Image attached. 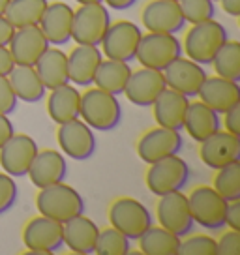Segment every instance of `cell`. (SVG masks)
<instances>
[{"mask_svg":"<svg viewBox=\"0 0 240 255\" xmlns=\"http://www.w3.org/2000/svg\"><path fill=\"white\" fill-rule=\"evenodd\" d=\"M227 40H229V32L224 24L214 19H208L203 23L192 24V28L186 32L182 53H186L193 62L208 66L212 64L216 53Z\"/></svg>","mask_w":240,"mask_h":255,"instance_id":"6da1fadb","label":"cell"},{"mask_svg":"<svg viewBox=\"0 0 240 255\" xmlns=\"http://www.w3.org/2000/svg\"><path fill=\"white\" fill-rule=\"evenodd\" d=\"M36 208L41 216L66 223L85 212V199L73 186H68L62 180L41 188L36 197Z\"/></svg>","mask_w":240,"mask_h":255,"instance_id":"7a4b0ae2","label":"cell"},{"mask_svg":"<svg viewBox=\"0 0 240 255\" xmlns=\"http://www.w3.org/2000/svg\"><path fill=\"white\" fill-rule=\"evenodd\" d=\"M79 117L92 129L111 131L122 120V107L115 94H109L102 88H88L81 94Z\"/></svg>","mask_w":240,"mask_h":255,"instance_id":"3957f363","label":"cell"},{"mask_svg":"<svg viewBox=\"0 0 240 255\" xmlns=\"http://www.w3.org/2000/svg\"><path fill=\"white\" fill-rule=\"evenodd\" d=\"M111 24L109 9L104 2L94 4H79V8L73 9L72 40L77 45H100L104 40L105 32Z\"/></svg>","mask_w":240,"mask_h":255,"instance_id":"277c9868","label":"cell"},{"mask_svg":"<svg viewBox=\"0 0 240 255\" xmlns=\"http://www.w3.org/2000/svg\"><path fill=\"white\" fill-rule=\"evenodd\" d=\"M182 56V43L175 34L146 32L141 36L135 58L143 68L163 72L175 58Z\"/></svg>","mask_w":240,"mask_h":255,"instance_id":"5b68a950","label":"cell"},{"mask_svg":"<svg viewBox=\"0 0 240 255\" xmlns=\"http://www.w3.org/2000/svg\"><path fill=\"white\" fill-rule=\"evenodd\" d=\"M227 203L229 201L224 199L212 186H197L188 195L193 223L207 231H220L225 227Z\"/></svg>","mask_w":240,"mask_h":255,"instance_id":"8992f818","label":"cell"},{"mask_svg":"<svg viewBox=\"0 0 240 255\" xmlns=\"http://www.w3.org/2000/svg\"><path fill=\"white\" fill-rule=\"evenodd\" d=\"M190 167L178 154H171L154 163H148L146 171V188L154 195H165L171 191H180L188 184Z\"/></svg>","mask_w":240,"mask_h":255,"instance_id":"52a82bcc","label":"cell"},{"mask_svg":"<svg viewBox=\"0 0 240 255\" xmlns=\"http://www.w3.org/2000/svg\"><path fill=\"white\" fill-rule=\"evenodd\" d=\"M111 227L119 229L129 240H137L150 225H154L150 210L133 197H119L109 207Z\"/></svg>","mask_w":240,"mask_h":255,"instance_id":"ba28073f","label":"cell"},{"mask_svg":"<svg viewBox=\"0 0 240 255\" xmlns=\"http://www.w3.org/2000/svg\"><path fill=\"white\" fill-rule=\"evenodd\" d=\"M143 32L133 21L120 19L111 23L102 40V53L105 58L120 60V62H131L135 58L137 47L141 41Z\"/></svg>","mask_w":240,"mask_h":255,"instance_id":"9c48e42d","label":"cell"},{"mask_svg":"<svg viewBox=\"0 0 240 255\" xmlns=\"http://www.w3.org/2000/svg\"><path fill=\"white\" fill-rule=\"evenodd\" d=\"M64 225L47 216H36L24 225L23 244L30 254L49 255L64 246Z\"/></svg>","mask_w":240,"mask_h":255,"instance_id":"30bf717a","label":"cell"},{"mask_svg":"<svg viewBox=\"0 0 240 255\" xmlns=\"http://www.w3.org/2000/svg\"><path fill=\"white\" fill-rule=\"evenodd\" d=\"M156 216L161 227L175 233L176 237L184 239L193 229V218L188 205V195L180 191H171L165 195H160V201L156 205Z\"/></svg>","mask_w":240,"mask_h":255,"instance_id":"8fae6325","label":"cell"},{"mask_svg":"<svg viewBox=\"0 0 240 255\" xmlns=\"http://www.w3.org/2000/svg\"><path fill=\"white\" fill-rule=\"evenodd\" d=\"M56 141L60 144V150L64 152V156H70L75 161L92 158L96 150V137L92 128L85 120L79 119L58 124Z\"/></svg>","mask_w":240,"mask_h":255,"instance_id":"7c38bea8","label":"cell"},{"mask_svg":"<svg viewBox=\"0 0 240 255\" xmlns=\"http://www.w3.org/2000/svg\"><path fill=\"white\" fill-rule=\"evenodd\" d=\"M38 154V144L26 133H13L0 146V167L9 176H24Z\"/></svg>","mask_w":240,"mask_h":255,"instance_id":"4fadbf2b","label":"cell"},{"mask_svg":"<svg viewBox=\"0 0 240 255\" xmlns=\"http://www.w3.org/2000/svg\"><path fill=\"white\" fill-rule=\"evenodd\" d=\"M184 139L180 131L158 126L152 128L137 141V156L144 163H154L161 158H167L171 154H178L182 150Z\"/></svg>","mask_w":240,"mask_h":255,"instance_id":"5bb4252c","label":"cell"},{"mask_svg":"<svg viewBox=\"0 0 240 255\" xmlns=\"http://www.w3.org/2000/svg\"><path fill=\"white\" fill-rule=\"evenodd\" d=\"M167 88L163 72L150 70V68H139L131 72L126 88L122 94L129 100V104L137 107H152L156 98Z\"/></svg>","mask_w":240,"mask_h":255,"instance_id":"9a60e30c","label":"cell"},{"mask_svg":"<svg viewBox=\"0 0 240 255\" xmlns=\"http://www.w3.org/2000/svg\"><path fill=\"white\" fill-rule=\"evenodd\" d=\"M163 77H165L167 88H173L176 92L192 98L199 94L201 85L205 83L208 75L201 64L193 62L188 56L186 58L178 56L163 70Z\"/></svg>","mask_w":240,"mask_h":255,"instance_id":"2e32d148","label":"cell"},{"mask_svg":"<svg viewBox=\"0 0 240 255\" xmlns=\"http://www.w3.org/2000/svg\"><path fill=\"white\" fill-rule=\"evenodd\" d=\"M199 144L201 161L212 171L229 165L233 161H240V137L225 129H218L216 133H212Z\"/></svg>","mask_w":240,"mask_h":255,"instance_id":"e0dca14e","label":"cell"},{"mask_svg":"<svg viewBox=\"0 0 240 255\" xmlns=\"http://www.w3.org/2000/svg\"><path fill=\"white\" fill-rule=\"evenodd\" d=\"M47 47L49 41L41 32L40 24L15 28L8 43L9 55L17 66H34Z\"/></svg>","mask_w":240,"mask_h":255,"instance_id":"ac0fdd59","label":"cell"},{"mask_svg":"<svg viewBox=\"0 0 240 255\" xmlns=\"http://www.w3.org/2000/svg\"><path fill=\"white\" fill-rule=\"evenodd\" d=\"M141 21L148 32H161V34H178L186 24L180 6L175 0L148 2L143 8Z\"/></svg>","mask_w":240,"mask_h":255,"instance_id":"d6986e66","label":"cell"},{"mask_svg":"<svg viewBox=\"0 0 240 255\" xmlns=\"http://www.w3.org/2000/svg\"><path fill=\"white\" fill-rule=\"evenodd\" d=\"M26 175L30 176V182L38 190H41L51 184L62 182L68 175V163L58 150H53V148H45L41 152L38 150Z\"/></svg>","mask_w":240,"mask_h":255,"instance_id":"ffe728a7","label":"cell"},{"mask_svg":"<svg viewBox=\"0 0 240 255\" xmlns=\"http://www.w3.org/2000/svg\"><path fill=\"white\" fill-rule=\"evenodd\" d=\"M73 8L66 2L47 4L40 21V28L45 34L49 45H64L72 40Z\"/></svg>","mask_w":240,"mask_h":255,"instance_id":"44dd1931","label":"cell"},{"mask_svg":"<svg viewBox=\"0 0 240 255\" xmlns=\"http://www.w3.org/2000/svg\"><path fill=\"white\" fill-rule=\"evenodd\" d=\"M188 105H190V98L188 96L180 94V92H176L173 88H165L152 104L154 120L158 122V126L180 131L184 128Z\"/></svg>","mask_w":240,"mask_h":255,"instance_id":"7402d4cb","label":"cell"},{"mask_svg":"<svg viewBox=\"0 0 240 255\" xmlns=\"http://www.w3.org/2000/svg\"><path fill=\"white\" fill-rule=\"evenodd\" d=\"M102 60L104 53L96 45H75V49L68 55L70 81L77 87H90Z\"/></svg>","mask_w":240,"mask_h":255,"instance_id":"603a6c76","label":"cell"},{"mask_svg":"<svg viewBox=\"0 0 240 255\" xmlns=\"http://www.w3.org/2000/svg\"><path fill=\"white\" fill-rule=\"evenodd\" d=\"M201 102L207 104L216 113H225L233 105L240 104V87L237 81L224 79L220 75L207 77L201 85L199 94Z\"/></svg>","mask_w":240,"mask_h":255,"instance_id":"cb8c5ba5","label":"cell"},{"mask_svg":"<svg viewBox=\"0 0 240 255\" xmlns=\"http://www.w3.org/2000/svg\"><path fill=\"white\" fill-rule=\"evenodd\" d=\"M64 225V246L77 255H90L94 254L96 240L100 235V227L92 222L88 216H75L68 220Z\"/></svg>","mask_w":240,"mask_h":255,"instance_id":"d4e9b609","label":"cell"},{"mask_svg":"<svg viewBox=\"0 0 240 255\" xmlns=\"http://www.w3.org/2000/svg\"><path fill=\"white\" fill-rule=\"evenodd\" d=\"M34 70L41 79L45 90H53L70 83L68 75V55L58 47H47L45 53L34 64Z\"/></svg>","mask_w":240,"mask_h":255,"instance_id":"484cf974","label":"cell"},{"mask_svg":"<svg viewBox=\"0 0 240 255\" xmlns=\"http://www.w3.org/2000/svg\"><path fill=\"white\" fill-rule=\"evenodd\" d=\"M220 113L210 109L207 104L203 102H190L188 105V113L184 119V129L193 141L203 143L205 139L216 133L218 129H222V122H220Z\"/></svg>","mask_w":240,"mask_h":255,"instance_id":"4316f807","label":"cell"},{"mask_svg":"<svg viewBox=\"0 0 240 255\" xmlns=\"http://www.w3.org/2000/svg\"><path fill=\"white\" fill-rule=\"evenodd\" d=\"M79 109L81 92L70 83L53 88L47 96V113L55 124H64L73 119H79Z\"/></svg>","mask_w":240,"mask_h":255,"instance_id":"83f0119b","label":"cell"},{"mask_svg":"<svg viewBox=\"0 0 240 255\" xmlns=\"http://www.w3.org/2000/svg\"><path fill=\"white\" fill-rule=\"evenodd\" d=\"M8 81L17 100H23L26 104H36L45 98V87L34 66H13V70L8 73Z\"/></svg>","mask_w":240,"mask_h":255,"instance_id":"f1b7e54d","label":"cell"},{"mask_svg":"<svg viewBox=\"0 0 240 255\" xmlns=\"http://www.w3.org/2000/svg\"><path fill=\"white\" fill-rule=\"evenodd\" d=\"M131 72L133 70L128 62L105 58L98 66V72L94 75V85L105 92H109V94L120 96L126 88V83H128Z\"/></svg>","mask_w":240,"mask_h":255,"instance_id":"f546056e","label":"cell"},{"mask_svg":"<svg viewBox=\"0 0 240 255\" xmlns=\"http://www.w3.org/2000/svg\"><path fill=\"white\" fill-rule=\"evenodd\" d=\"M139 250L144 255H176L180 246V237L167 231L165 227L150 225L146 231L137 239Z\"/></svg>","mask_w":240,"mask_h":255,"instance_id":"4dcf8cb0","label":"cell"},{"mask_svg":"<svg viewBox=\"0 0 240 255\" xmlns=\"http://www.w3.org/2000/svg\"><path fill=\"white\" fill-rule=\"evenodd\" d=\"M47 4V0H9L4 17L13 24V28L40 24Z\"/></svg>","mask_w":240,"mask_h":255,"instance_id":"1f68e13d","label":"cell"},{"mask_svg":"<svg viewBox=\"0 0 240 255\" xmlns=\"http://www.w3.org/2000/svg\"><path fill=\"white\" fill-rule=\"evenodd\" d=\"M212 66L216 75L229 81H240V43L235 40H227L216 53Z\"/></svg>","mask_w":240,"mask_h":255,"instance_id":"d6a6232c","label":"cell"},{"mask_svg":"<svg viewBox=\"0 0 240 255\" xmlns=\"http://www.w3.org/2000/svg\"><path fill=\"white\" fill-rule=\"evenodd\" d=\"M212 188L227 201L240 199V161H233L229 165L216 169Z\"/></svg>","mask_w":240,"mask_h":255,"instance_id":"836d02e7","label":"cell"},{"mask_svg":"<svg viewBox=\"0 0 240 255\" xmlns=\"http://www.w3.org/2000/svg\"><path fill=\"white\" fill-rule=\"evenodd\" d=\"M131 252V240L122 235L119 229L115 227H107V229H100L96 240V248L94 254L98 255H128Z\"/></svg>","mask_w":240,"mask_h":255,"instance_id":"e575fe53","label":"cell"},{"mask_svg":"<svg viewBox=\"0 0 240 255\" xmlns=\"http://www.w3.org/2000/svg\"><path fill=\"white\" fill-rule=\"evenodd\" d=\"M186 23L197 24L208 19H214V2L212 0H178Z\"/></svg>","mask_w":240,"mask_h":255,"instance_id":"d590c367","label":"cell"},{"mask_svg":"<svg viewBox=\"0 0 240 255\" xmlns=\"http://www.w3.org/2000/svg\"><path fill=\"white\" fill-rule=\"evenodd\" d=\"M216 239L210 235H186L176 255H216Z\"/></svg>","mask_w":240,"mask_h":255,"instance_id":"8d00e7d4","label":"cell"},{"mask_svg":"<svg viewBox=\"0 0 240 255\" xmlns=\"http://www.w3.org/2000/svg\"><path fill=\"white\" fill-rule=\"evenodd\" d=\"M17 203V184L15 178L8 173H0V216L6 214Z\"/></svg>","mask_w":240,"mask_h":255,"instance_id":"74e56055","label":"cell"},{"mask_svg":"<svg viewBox=\"0 0 240 255\" xmlns=\"http://www.w3.org/2000/svg\"><path fill=\"white\" fill-rule=\"evenodd\" d=\"M17 96L9 85L8 77H0V115H11L17 109Z\"/></svg>","mask_w":240,"mask_h":255,"instance_id":"f35d334b","label":"cell"},{"mask_svg":"<svg viewBox=\"0 0 240 255\" xmlns=\"http://www.w3.org/2000/svg\"><path fill=\"white\" fill-rule=\"evenodd\" d=\"M216 255H240V231H225L216 240Z\"/></svg>","mask_w":240,"mask_h":255,"instance_id":"ab89813d","label":"cell"},{"mask_svg":"<svg viewBox=\"0 0 240 255\" xmlns=\"http://www.w3.org/2000/svg\"><path fill=\"white\" fill-rule=\"evenodd\" d=\"M224 115H225V131L240 137V104L233 105L231 109H227Z\"/></svg>","mask_w":240,"mask_h":255,"instance_id":"60d3db41","label":"cell"},{"mask_svg":"<svg viewBox=\"0 0 240 255\" xmlns=\"http://www.w3.org/2000/svg\"><path fill=\"white\" fill-rule=\"evenodd\" d=\"M225 225H227L229 229H233V231H240V199H235L227 203Z\"/></svg>","mask_w":240,"mask_h":255,"instance_id":"b9f144b4","label":"cell"},{"mask_svg":"<svg viewBox=\"0 0 240 255\" xmlns=\"http://www.w3.org/2000/svg\"><path fill=\"white\" fill-rule=\"evenodd\" d=\"M13 24L9 23L8 19L4 15H0V47H8L9 40H11V36H13Z\"/></svg>","mask_w":240,"mask_h":255,"instance_id":"7bdbcfd3","label":"cell"},{"mask_svg":"<svg viewBox=\"0 0 240 255\" xmlns=\"http://www.w3.org/2000/svg\"><path fill=\"white\" fill-rule=\"evenodd\" d=\"M13 58L9 55L8 47H0V77H8V73L13 70Z\"/></svg>","mask_w":240,"mask_h":255,"instance_id":"ee69618b","label":"cell"},{"mask_svg":"<svg viewBox=\"0 0 240 255\" xmlns=\"http://www.w3.org/2000/svg\"><path fill=\"white\" fill-rule=\"evenodd\" d=\"M15 133V128L8 119V115H0V146L8 141L9 137Z\"/></svg>","mask_w":240,"mask_h":255,"instance_id":"f6af8a7d","label":"cell"},{"mask_svg":"<svg viewBox=\"0 0 240 255\" xmlns=\"http://www.w3.org/2000/svg\"><path fill=\"white\" fill-rule=\"evenodd\" d=\"M222 2V8L227 15L239 17L240 15V0H220Z\"/></svg>","mask_w":240,"mask_h":255,"instance_id":"bcb514c9","label":"cell"},{"mask_svg":"<svg viewBox=\"0 0 240 255\" xmlns=\"http://www.w3.org/2000/svg\"><path fill=\"white\" fill-rule=\"evenodd\" d=\"M104 2L113 9H128L135 4L137 0H104Z\"/></svg>","mask_w":240,"mask_h":255,"instance_id":"7dc6e473","label":"cell"},{"mask_svg":"<svg viewBox=\"0 0 240 255\" xmlns=\"http://www.w3.org/2000/svg\"><path fill=\"white\" fill-rule=\"evenodd\" d=\"M9 0H0V15H4V11H6V8H8Z\"/></svg>","mask_w":240,"mask_h":255,"instance_id":"c3c4849f","label":"cell"},{"mask_svg":"<svg viewBox=\"0 0 240 255\" xmlns=\"http://www.w3.org/2000/svg\"><path fill=\"white\" fill-rule=\"evenodd\" d=\"M77 4H94V2H104V0H75Z\"/></svg>","mask_w":240,"mask_h":255,"instance_id":"681fc988","label":"cell"},{"mask_svg":"<svg viewBox=\"0 0 240 255\" xmlns=\"http://www.w3.org/2000/svg\"><path fill=\"white\" fill-rule=\"evenodd\" d=\"M212 2H216V0H212Z\"/></svg>","mask_w":240,"mask_h":255,"instance_id":"f907efd6","label":"cell"},{"mask_svg":"<svg viewBox=\"0 0 240 255\" xmlns=\"http://www.w3.org/2000/svg\"><path fill=\"white\" fill-rule=\"evenodd\" d=\"M175 2H178V0H175Z\"/></svg>","mask_w":240,"mask_h":255,"instance_id":"816d5d0a","label":"cell"}]
</instances>
